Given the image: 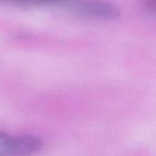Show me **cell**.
Returning <instances> with one entry per match:
<instances>
[{
	"mask_svg": "<svg viewBox=\"0 0 156 156\" xmlns=\"http://www.w3.org/2000/svg\"><path fill=\"white\" fill-rule=\"evenodd\" d=\"M144 4L148 12L156 15V0H144Z\"/></svg>",
	"mask_w": 156,
	"mask_h": 156,
	"instance_id": "3",
	"label": "cell"
},
{
	"mask_svg": "<svg viewBox=\"0 0 156 156\" xmlns=\"http://www.w3.org/2000/svg\"><path fill=\"white\" fill-rule=\"evenodd\" d=\"M41 146V140L35 136H12L0 132V156H31Z\"/></svg>",
	"mask_w": 156,
	"mask_h": 156,
	"instance_id": "1",
	"label": "cell"
},
{
	"mask_svg": "<svg viewBox=\"0 0 156 156\" xmlns=\"http://www.w3.org/2000/svg\"><path fill=\"white\" fill-rule=\"evenodd\" d=\"M80 1L81 0H0V2H5V3L20 6L60 5L73 13H76Z\"/></svg>",
	"mask_w": 156,
	"mask_h": 156,
	"instance_id": "2",
	"label": "cell"
}]
</instances>
